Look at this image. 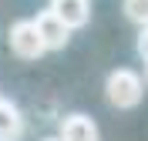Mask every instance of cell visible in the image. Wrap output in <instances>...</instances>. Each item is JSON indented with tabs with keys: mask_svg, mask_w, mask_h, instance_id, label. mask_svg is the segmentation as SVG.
<instances>
[{
	"mask_svg": "<svg viewBox=\"0 0 148 141\" xmlns=\"http://www.w3.org/2000/svg\"><path fill=\"white\" fill-rule=\"evenodd\" d=\"M104 94H108V101L121 111H128V108H138L141 104V94H145V81H141L138 71H131V67H118V71H111L108 81H104Z\"/></svg>",
	"mask_w": 148,
	"mask_h": 141,
	"instance_id": "obj_1",
	"label": "cell"
},
{
	"mask_svg": "<svg viewBox=\"0 0 148 141\" xmlns=\"http://www.w3.org/2000/svg\"><path fill=\"white\" fill-rule=\"evenodd\" d=\"M7 44L10 50L20 57V61H37V57L44 54V40H40V34H37V24L30 17L24 20H14L7 30Z\"/></svg>",
	"mask_w": 148,
	"mask_h": 141,
	"instance_id": "obj_2",
	"label": "cell"
},
{
	"mask_svg": "<svg viewBox=\"0 0 148 141\" xmlns=\"http://www.w3.org/2000/svg\"><path fill=\"white\" fill-rule=\"evenodd\" d=\"M34 24H37L40 40H44V50H64V47H67V40H71V27H67L51 7L40 10V14L34 17Z\"/></svg>",
	"mask_w": 148,
	"mask_h": 141,
	"instance_id": "obj_3",
	"label": "cell"
},
{
	"mask_svg": "<svg viewBox=\"0 0 148 141\" xmlns=\"http://www.w3.org/2000/svg\"><path fill=\"white\" fill-rule=\"evenodd\" d=\"M57 138L61 141H101V131H98L94 118H88V114H67L61 121Z\"/></svg>",
	"mask_w": 148,
	"mask_h": 141,
	"instance_id": "obj_4",
	"label": "cell"
},
{
	"mask_svg": "<svg viewBox=\"0 0 148 141\" xmlns=\"http://www.w3.org/2000/svg\"><path fill=\"white\" fill-rule=\"evenodd\" d=\"M51 10H54L71 30L84 27V24L91 20V0H51Z\"/></svg>",
	"mask_w": 148,
	"mask_h": 141,
	"instance_id": "obj_5",
	"label": "cell"
},
{
	"mask_svg": "<svg viewBox=\"0 0 148 141\" xmlns=\"http://www.w3.org/2000/svg\"><path fill=\"white\" fill-rule=\"evenodd\" d=\"M24 138V114L14 101L0 97V141H20Z\"/></svg>",
	"mask_w": 148,
	"mask_h": 141,
	"instance_id": "obj_6",
	"label": "cell"
},
{
	"mask_svg": "<svg viewBox=\"0 0 148 141\" xmlns=\"http://www.w3.org/2000/svg\"><path fill=\"white\" fill-rule=\"evenodd\" d=\"M121 10L131 24L138 27H148V0H121Z\"/></svg>",
	"mask_w": 148,
	"mask_h": 141,
	"instance_id": "obj_7",
	"label": "cell"
},
{
	"mask_svg": "<svg viewBox=\"0 0 148 141\" xmlns=\"http://www.w3.org/2000/svg\"><path fill=\"white\" fill-rule=\"evenodd\" d=\"M138 54H141V61L148 64V27H141V34H138Z\"/></svg>",
	"mask_w": 148,
	"mask_h": 141,
	"instance_id": "obj_8",
	"label": "cell"
},
{
	"mask_svg": "<svg viewBox=\"0 0 148 141\" xmlns=\"http://www.w3.org/2000/svg\"><path fill=\"white\" fill-rule=\"evenodd\" d=\"M44 141H61V138H44Z\"/></svg>",
	"mask_w": 148,
	"mask_h": 141,
	"instance_id": "obj_9",
	"label": "cell"
},
{
	"mask_svg": "<svg viewBox=\"0 0 148 141\" xmlns=\"http://www.w3.org/2000/svg\"><path fill=\"white\" fill-rule=\"evenodd\" d=\"M145 81H148V67H145Z\"/></svg>",
	"mask_w": 148,
	"mask_h": 141,
	"instance_id": "obj_10",
	"label": "cell"
}]
</instances>
